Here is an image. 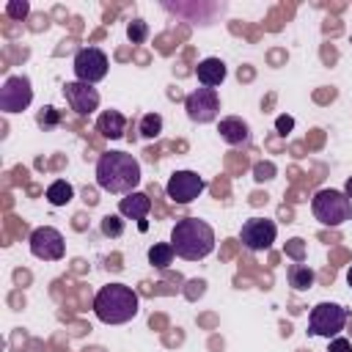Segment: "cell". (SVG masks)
I'll use <instances>...</instances> for the list:
<instances>
[{
    "mask_svg": "<svg viewBox=\"0 0 352 352\" xmlns=\"http://www.w3.org/2000/svg\"><path fill=\"white\" fill-rule=\"evenodd\" d=\"M140 162L126 151H104L96 160V184L104 192L129 195L140 184Z\"/></svg>",
    "mask_w": 352,
    "mask_h": 352,
    "instance_id": "cell-1",
    "label": "cell"
},
{
    "mask_svg": "<svg viewBox=\"0 0 352 352\" xmlns=\"http://www.w3.org/2000/svg\"><path fill=\"white\" fill-rule=\"evenodd\" d=\"M170 245H173L179 258L198 261L214 250V231L206 220L182 217V220H176V226L170 231Z\"/></svg>",
    "mask_w": 352,
    "mask_h": 352,
    "instance_id": "cell-2",
    "label": "cell"
},
{
    "mask_svg": "<svg viewBox=\"0 0 352 352\" xmlns=\"http://www.w3.org/2000/svg\"><path fill=\"white\" fill-rule=\"evenodd\" d=\"M138 294L126 283H107L94 297V314L104 324H124L138 316Z\"/></svg>",
    "mask_w": 352,
    "mask_h": 352,
    "instance_id": "cell-3",
    "label": "cell"
},
{
    "mask_svg": "<svg viewBox=\"0 0 352 352\" xmlns=\"http://www.w3.org/2000/svg\"><path fill=\"white\" fill-rule=\"evenodd\" d=\"M311 212L322 226H344L352 220V201L344 190H319L311 198Z\"/></svg>",
    "mask_w": 352,
    "mask_h": 352,
    "instance_id": "cell-4",
    "label": "cell"
},
{
    "mask_svg": "<svg viewBox=\"0 0 352 352\" xmlns=\"http://www.w3.org/2000/svg\"><path fill=\"white\" fill-rule=\"evenodd\" d=\"M349 319V311L338 302H319L308 314V333L322 338H336Z\"/></svg>",
    "mask_w": 352,
    "mask_h": 352,
    "instance_id": "cell-5",
    "label": "cell"
},
{
    "mask_svg": "<svg viewBox=\"0 0 352 352\" xmlns=\"http://www.w3.org/2000/svg\"><path fill=\"white\" fill-rule=\"evenodd\" d=\"M107 66H110V60H107V55L99 47H82V50H77L74 63H72L74 77L80 82H88V85L104 80L107 77Z\"/></svg>",
    "mask_w": 352,
    "mask_h": 352,
    "instance_id": "cell-6",
    "label": "cell"
},
{
    "mask_svg": "<svg viewBox=\"0 0 352 352\" xmlns=\"http://www.w3.org/2000/svg\"><path fill=\"white\" fill-rule=\"evenodd\" d=\"M184 110H187V118L195 121V124L214 121L217 113H220L217 88H195V91H190L187 99H184Z\"/></svg>",
    "mask_w": 352,
    "mask_h": 352,
    "instance_id": "cell-7",
    "label": "cell"
},
{
    "mask_svg": "<svg viewBox=\"0 0 352 352\" xmlns=\"http://www.w3.org/2000/svg\"><path fill=\"white\" fill-rule=\"evenodd\" d=\"M28 242H30V253H33L36 258H41V261H58V258H63V253H66V239H63V234H60L58 228H52V226L33 228Z\"/></svg>",
    "mask_w": 352,
    "mask_h": 352,
    "instance_id": "cell-8",
    "label": "cell"
},
{
    "mask_svg": "<svg viewBox=\"0 0 352 352\" xmlns=\"http://www.w3.org/2000/svg\"><path fill=\"white\" fill-rule=\"evenodd\" d=\"M33 102V88L25 74H11L0 88V110L3 113H22Z\"/></svg>",
    "mask_w": 352,
    "mask_h": 352,
    "instance_id": "cell-9",
    "label": "cell"
},
{
    "mask_svg": "<svg viewBox=\"0 0 352 352\" xmlns=\"http://www.w3.org/2000/svg\"><path fill=\"white\" fill-rule=\"evenodd\" d=\"M204 187H206V182L195 170H173L165 184V195L173 204H192L204 192Z\"/></svg>",
    "mask_w": 352,
    "mask_h": 352,
    "instance_id": "cell-10",
    "label": "cell"
},
{
    "mask_svg": "<svg viewBox=\"0 0 352 352\" xmlns=\"http://www.w3.org/2000/svg\"><path fill=\"white\" fill-rule=\"evenodd\" d=\"M275 234H278V226L267 217H250L242 223V231H239V242L258 253V250H267L272 242H275Z\"/></svg>",
    "mask_w": 352,
    "mask_h": 352,
    "instance_id": "cell-11",
    "label": "cell"
},
{
    "mask_svg": "<svg viewBox=\"0 0 352 352\" xmlns=\"http://www.w3.org/2000/svg\"><path fill=\"white\" fill-rule=\"evenodd\" d=\"M63 96H66V104L77 113V116H91L96 107H99V91L88 82H80V80H72L63 85Z\"/></svg>",
    "mask_w": 352,
    "mask_h": 352,
    "instance_id": "cell-12",
    "label": "cell"
},
{
    "mask_svg": "<svg viewBox=\"0 0 352 352\" xmlns=\"http://www.w3.org/2000/svg\"><path fill=\"white\" fill-rule=\"evenodd\" d=\"M148 212H151V198H148V192H140V190H135V192H129V195H124L121 201H118V214L121 217H129V220H146L148 217Z\"/></svg>",
    "mask_w": 352,
    "mask_h": 352,
    "instance_id": "cell-13",
    "label": "cell"
},
{
    "mask_svg": "<svg viewBox=\"0 0 352 352\" xmlns=\"http://www.w3.org/2000/svg\"><path fill=\"white\" fill-rule=\"evenodd\" d=\"M217 132H220V138H223L228 146H245V143L250 140V126H248V121H242L239 116H226V118H220Z\"/></svg>",
    "mask_w": 352,
    "mask_h": 352,
    "instance_id": "cell-14",
    "label": "cell"
},
{
    "mask_svg": "<svg viewBox=\"0 0 352 352\" xmlns=\"http://www.w3.org/2000/svg\"><path fill=\"white\" fill-rule=\"evenodd\" d=\"M96 132H99L102 138H110V140L124 138V132H126V116H124L121 110H104V113H99V118H96Z\"/></svg>",
    "mask_w": 352,
    "mask_h": 352,
    "instance_id": "cell-15",
    "label": "cell"
},
{
    "mask_svg": "<svg viewBox=\"0 0 352 352\" xmlns=\"http://www.w3.org/2000/svg\"><path fill=\"white\" fill-rule=\"evenodd\" d=\"M195 77H198V82L204 88H217L226 80V63L220 58H204L195 66Z\"/></svg>",
    "mask_w": 352,
    "mask_h": 352,
    "instance_id": "cell-16",
    "label": "cell"
},
{
    "mask_svg": "<svg viewBox=\"0 0 352 352\" xmlns=\"http://www.w3.org/2000/svg\"><path fill=\"white\" fill-rule=\"evenodd\" d=\"M286 275H289V286L297 289V292H305V289L314 286V270H311L308 264H300V261H297V264L289 267Z\"/></svg>",
    "mask_w": 352,
    "mask_h": 352,
    "instance_id": "cell-17",
    "label": "cell"
},
{
    "mask_svg": "<svg viewBox=\"0 0 352 352\" xmlns=\"http://www.w3.org/2000/svg\"><path fill=\"white\" fill-rule=\"evenodd\" d=\"M72 198H74V187H72L66 179H55V182L47 187V201H50L52 206H66Z\"/></svg>",
    "mask_w": 352,
    "mask_h": 352,
    "instance_id": "cell-18",
    "label": "cell"
},
{
    "mask_svg": "<svg viewBox=\"0 0 352 352\" xmlns=\"http://www.w3.org/2000/svg\"><path fill=\"white\" fill-rule=\"evenodd\" d=\"M173 256H176V250H173V245H170V242H154V245L148 248V264H151V267H157V270L170 267Z\"/></svg>",
    "mask_w": 352,
    "mask_h": 352,
    "instance_id": "cell-19",
    "label": "cell"
},
{
    "mask_svg": "<svg viewBox=\"0 0 352 352\" xmlns=\"http://www.w3.org/2000/svg\"><path fill=\"white\" fill-rule=\"evenodd\" d=\"M138 132L143 135V138H160V132H162V116L160 113H146L143 118H140V124H138Z\"/></svg>",
    "mask_w": 352,
    "mask_h": 352,
    "instance_id": "cell-20",
    "label": "cell"
},
{
    "mask_svg": "<svg viewBox=\"0 0 352 352\" xmlns=\"http://www.w3.org/2000/svg\"><path fill=\"white\" fill-rule=\"evenodd\" d=\"M126 36H129L132 44H143V41L148 38V25H146L143 19H132V22L126 25Z\"/></svg>",
    "mask_w": 352,
    "mask_h": 352,
    "instance_id": "cell-21",
    "label": "cell"
},
{
    "mask_svg": "<svg viewBox=\"0 0 352 352\" xmlns=\"http://www.w3.org/2000/svg\"><path fill=\"white\" fill-rule=\"evenodd\" d=\"M102 234L104 236H121L124 234V220L118 214H104L102 217Z\"/></svg>",
    "mask_w": 352,
    "mask_h": 352,
    "instance_id": "cell-22",
    "label": "cell"
},
{
    "mask_svg": "<svg viewBox=\"0 0 352 352\" xmlns=\"http://www.w3.org/2000/svg\"><path fill=\"white\" fill-rule=\"evenodd\" d=\"M6 14L11 19H16V22H22L30 14V3L28 0H11V3H6Z\"/></svg>",
    "mask_w": 352,
    "mask_h": 352,
    "instance_id": "cell-23",
    "label": "cell"
},
{
    "mask_svg": "<svg viewBox=\"0 0 352 352\" xmlns=\"http://www.w3.org/2000/svg\"><path fill=\"white\" fill-rule=\"evenodd\" d=\"M36 121H38L41 126H55V124L60 121V116H58V110H55V107H50V104H47V107H41V113H38V118H36Z\"/></svg>",
    "mask_w": 352,
    "mask_h": 352,
    "instance_id": "cell-24",
    "label": "cell"
},
{
    "mask_svg": "<svg viewBox=\"0 0 352 352\" xmlns=\"http://www.w3.org/2000/svg\"><path fill=\"white\" fill-rule=\"evenodd\" d=\"M275 176V165L272 162H258L256 168H253V179L256 182H267V179H272Z\"/></svg>",
    "mask_w": 352,
    "mask_h": 352,
    "instance_id": "cell-25",
    "label": "cell"
},
{
    "mask_svg": "<svg viewBox=\"0 0 352 352\" xmlns=\"http://www.w3.org/2000/svg\"><path fill=\"white\" fill-rule=\"evenodd\" d=\"M327 352H352V344H349V338H341V336H336V338H330V346H327Z\"/></svg>",
    "mask_w": 352,
    "mask_h": 352,
    "instance_id": "cell-26",
    "label": "cell"
},
{
    "mask_svg": "<svg viewBox=\"0 0 352 352\" xmlns=\"http://www.w3.org/2000/svg\"><path fill=\"white\" fill-rule=\"evenodd\" d=\"M292 126H294V118H292V116H278V118H275V129H278L280 135L292 132Z\"/></svg>",
    "mask_w": 352,
    "mask_h": 352,
    "instance_id": "cell-27",
    "label": "cell"
},
{
    "mask_svg": "<svg viewBox=\"0 0 352 352\" xmlns=\"http://www.w3.org/2000/svg\"><path fill=\"white\" fill-rule=\"evenodd\" d=\"M187 286H190V289H187V297H190V300H195V297H201V294L206 292V283H204V280H190Z\"/></svg>",
    "mask_w": 352,
    "mask_h": 352,
    "instance_id": "cell-28",
    "label": "cell"
},
{
    "mask_svg": "<svg viewBox=\"0 0 352 352\" xmlns=\"http://www.w3.org/2000/svg\"><path fill=\"white\" fill-rule=\"evenodd\" d=\"M344 195L352 201V176H349V179H346V184H344Z\"/></svg>",
    "mask_w": 352,
    "mask_h": 352,
    "instance_id": "cell-29",
    "label": "cell"
},
{
    "mask_svg": "<svg viewBox=\"0 0 352 352\" xmlns=\"http://www.w3.org/2000/svg\"><path fill=\"white\" fill-rule=\"evenodd\" d=\"M346 283H349V289H352V267L346 270Z\"/></svg>",
    "mask_w": 352,
    "mask_h": 352,
    "instance_id": "cell-30",
    "label": "cell"
}]
</instances>
